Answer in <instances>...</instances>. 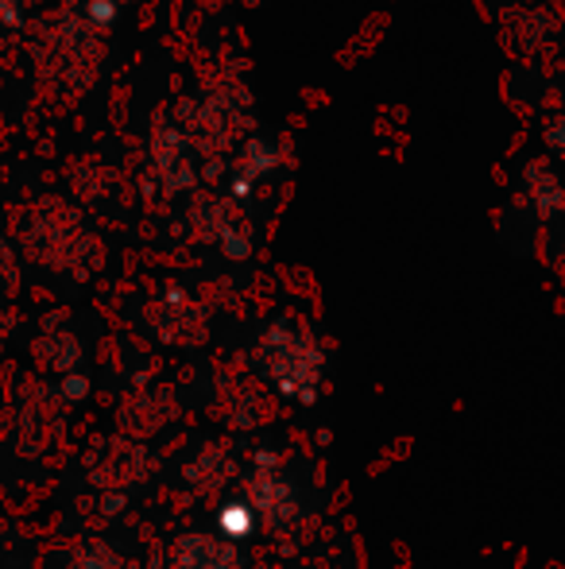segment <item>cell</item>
Here are the masks:
<instances>
[{
	"mask_svg": "<svg viewBox=\"0 0 565 569\" xmlns=\"http://www.w3.org/2000/svg\"><path fill=\"white\" fill-rule=\"evenodd\" d=\"M90 16H93L98 23H109V20L117 16V4H113V0H93V4H90Z\"/></svg>",
	"mask_w": 565,
	"mask_h": 569,
	"instance_id": "cell-1",
	"label": "cell"
},
{
	"mask_svg": "<svg viewBox=\"0 0 565 569\" xmlns=\"http://www.w3.org/2000/svg\"><path fill=\"white\" fill-rule=\"evenodd\" d=\"M62 391H67L70 399H78V396H85V380L82 376H70L67 383H62Z\"/></svg>",
	"mask_w": 565,
	"mask_h": 569,
	"instance_id": "cell-2",
	"label": "cell"
}]
</instances>
